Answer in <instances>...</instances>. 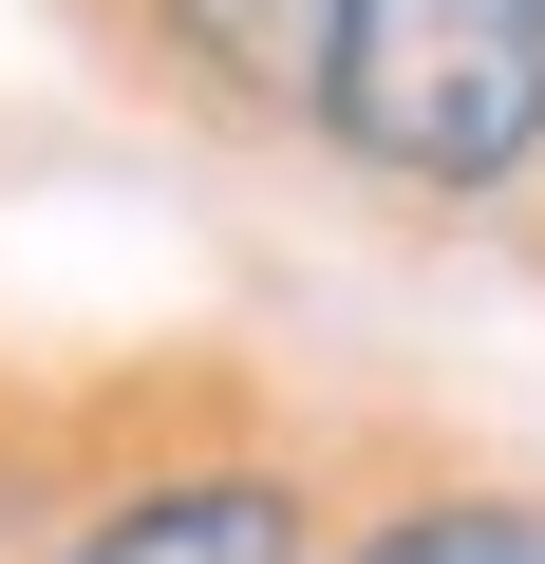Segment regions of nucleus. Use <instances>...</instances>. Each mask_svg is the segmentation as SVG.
<instances>
[{
	"label": "nucleus",
	"instance_id": "obj_4",
	"mask_svg": "<svg viewBox=\"0 0 545 564\" xmlns=\"http://www.w3.org/2000/svg\"><path fill=\"white\" fill-rule=\"evenodd\" d=\"M358 564H545V508H395Z\"/></svg>",
	"mask_w": 545,
	"mask_h": 564
},
{
	"label": "nucleus",
	"instance_id": "obj_1",
	"mask_svg": "<svg viewBox=\"0 0 545 564\" xmlns=\"http://www.w3.org/2000/svg\"><path fill=\"white\" fill-rule=\"evenodd\" d=\"M320 132L395 188H508L545 151V0H339Z\"/></svg>",
	"mask_w": 545,
	"mask_h": 564
},
{
	"label": "nucleus",
	"instance_id": "obj_3",
	"mask_svg": "<svg viewBox=\"0 0 545 564\" xmlns=\"http://www.w3.org/2000/svg\"><path fill=\"white\" fill-rule=\"evenodd\" d=\"M170 39H188L226 95H263V113H320V76H339V0H170Z\"/></svg>",
	"mask_w": 545,
	"mask_h": 564
},
{
	"label": "nucleus",
	"instance_id": "obj_2",
	"mask_svg": "<svg viewBox=\"0 0 545 564\" xmlns=\"http://www.w3.org/2000/svg\"><path fill=\"white\" fill-rule=\"evenodd\" d=\"M76 564H302V508L263 470H188V489H132Z\"/></svg>",
	"mask_w": 545,
	"mask_h": 564
}]
</instances>
